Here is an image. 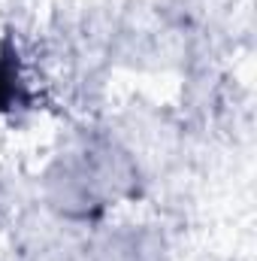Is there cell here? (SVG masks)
<instances>
[{
    "label": "cell",
    "mask_w": 257,
    "mask_h": 261,
    "mask_svg": "<svg viewBox=\"0 0 257 261\" xmlns=\"http://www.w3.org/2000/svg\"><path fill=\"white\" fill-rule=\"evenodd\" d=\"M27 100V79L21 73L18 55L15 52H3L0 55V113L18 110Z\"/></svg>",
    "instance_id": "1"
}]
</instances>
